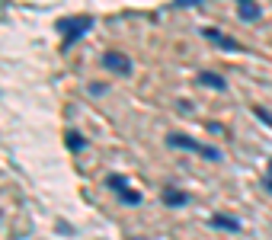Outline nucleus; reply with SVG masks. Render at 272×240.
Here are the masks:
<instances>
[{
  "instance_id": "f257e3e1",
  "label": "nucleus",
  "mask_w": 272,
  "mask_h": 240,
  "mask_svg": "<svg viewBox=\"0 0 272 240\" xmlns=\"http://www.w3.org/2000/svg\"><path fill=\"white\" fill-rule=\"evenodd\" d=\"M211 224H215V227H228V231H240V224L234 221V218H224V214H215Z\"/></svg>"
},
{
  "instance_id": "f03ea898",
  "label": "nucleus",
  "mask_w": 272,
  "mask_h": 240,
  "mask_svg": "<svg viewBox=\"0 0 272 240\" xmlns=\"http://www.w3.org/2000/svg\"><path fill=\"white\" fill-rule=\"evenodd\" d=\"M163 202H167V205H186V196H183V192L167 189V192H163Z\"/></svg>"
},
{
  "instance_id": "7ed1b4c3",
  "label": "nucleus",
  "mask_w": 272,
  "mask_h": 240,
  "mask_svg": "<svg viewBox=\"0 0 272 240\" xmlns=\"http://www.w3.org/2000/svg\"><path fill=\"white\" fill-rule=\"evenodd\" d=\"M119 199L125 202V205H138V202H141L138 192H132V189H119Z\"/></svg>"
},
{
  "instance_id": "20e7f679",
  "label": "nucleus",
  "mask_w": 272,
  "mask_h": 240,
  "mask_svg": "<svg viewBox=\"0 0 272 240\" xmlns=\"http://www.w3.org/2000/svg\"><path fill=\"white\" fill-rule=\"evenodd\" d=\"M106 64H109L112 70H125V58H119V55H106Z\"/></svg>"
},
{
  "instance_id": "39448f33",
  "label": "nucleus",
  "mask_w": 272,
  "mask_h": 240,
  "mask_svg": "<svg viewBox=\"0 0 272 240\" xmlns=\"http://www.w3.org/2000/svg\"><path fill=\"white\" fill-rule=\"evenodd\" d=\"M109 186L112 189H125V179L122 176H109Z\"/></svg>"
},
{
  "instance_id": "423d86ee",
  "label": "nucleus",
  "mask_w": 272,
  "mask_h": 240,
  "mask_svg": "<svg viewBox=\"0 0 272 240\" xmlns=\"http://www.w3.org/2000/svg\"><path fill=\"white\" fill-rule=\"evenodd\" d=\"M266 189H269V192H272V179H266Z\"/></svg>"
},
{
  "instance_id": "0eeeda50",
  "label": "nucleus",
  "mask_w": 272,
  "mask_h": 240,
  "mask_svg": "<svg viewBox=\"0 0 272 240\" xmlns=\"http://www.w3.org/2000/svg\"><path fill=\"white\" fill-rule=\"evenodd\" d=\"M269 170H272V163H269Z\"/></svg>"
}]
</instances>
